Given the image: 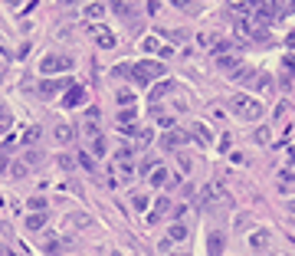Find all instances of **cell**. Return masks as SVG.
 I'll return each mask as SVG.
<instances>
[{"mask_svg":"<svg viewBox=\"0 0 295 256\" xmlns=\"http://www.w3.org/2000/svg\"><path fill=\"white\" fill-rule=\"evenodd\" d=\"M253 138H256V145H269L272 132H269V128H266V125H259V128H256V135H253Z\"/></svg>","mask_w":295,"mask_h":256,"instance_id":"7402d4cb","label":"cell"},{"mask_svg":"<svg viewBox=\"0 0 295 256\" xmlns=\"http://www.w3.org/2000/svg\"><path fill=\"white\" fill-rule=\"evenodd\" d=\"M92 155H95V158L105 155V138H102V135H99V138H92Z\"/></svg>","mask_w":295,"mask_h":256,"instance_id":"f1b7e54d","label":"cell"},{"mask_svg":"<svg viewBox=\"0 0 295 256\" xmlns=\"http://www.w3.org/2000/svg\"><path fill=\"white\" fill-rule=\"evenodd\" d=\"M256 85H259V92H272V76H256Z\"/></svg>","mask_w":295,"mask_h":256,"instance_id":"484cf974","label":"cell"},{"mask_svg":"<svg viewBox=\"0 0 295 256\" xmlns=\"http://www.w3.org/2000/svg\"><path fill=\"white\" fill-rule=\"evenodd\" d=\"M59 89H62V82H43L39 85V95H43V99H53Z\"/></svg>","mask_w":295,"mask_h":256,"instance_id":"ac0fdd59","label":"cell"},{"mask_svg":"<svg viewBox=\"0 0 295 256\" xmlns=\"http://www.w3.org/2000/svg\"><path fill=\"white\" fill-rule=\"evenodd\" d=\"M128 72H132L135 82L148 85V82H154V79H161V76H164V62H157V59H145V62H135Z\"/></svg>","mask_w":295,"mask_h":256,"instance_id":"7a4b0ae2","label":"cell"},{"mask_svg":"<svg viewBox=\"0 0 295 256\" xmlns=\"http://www.w3.org/2000/svg\"><path fill=\"white\" fill-rule=\"evenodd\" d=\"M46 227V214H30L26 217V230H43Z\"/></svg>","mask_w":295,"mask_h":256,"instance_id":"2e32d148","label":"cell"},{"mask_svg":"<svg viewBox=\"0 0 295 256\" xmlns=\"http://www.w3.org/2000/svg\"><path fill=\"white\" fill-rule=\"evenodd\" d=\"M233 76H236V82H253V79H256V72H253V69H236Z\"/></svg>","mask_w":295,"mask_h":256,"instance_id":"4316f807","label":"cell"},{"mask_svg":"<svg viewBox=\"0 0 295 256\" xmlns=\"http://www.w3.org/2000/svg\"><path fill=\"white\" fill-rule=\"evenodd\" d=\"M289 210H292V214H295V201H289Z\"/></svg>","mask_w":295,"mask_h":256,"instance_id":"60d3db41","label":"cell"},{"mask_svg":"<svg viewBox=\"0 0 295 256\" xmlns=\"http://www.w3.org/2000/svg\"><path fill=\"white\" fill-rule=\"evenodd\" d=\"M253 16H256L259 23H269V20L279 16V7H276V3H259V7L253 10Z\"/></svg>","mask_w":295,"mask_h":256,"instance_id":"9c48e42d","label":"cell"},{"mask_svg":"<svg viewBox=\"0 0 295 256\" xmlns=\"http://www.w3.org/2000/svg\"><path fill=\"white\" fill-rule=\"evenodd\" d=\"M154 49H157V39L148 36V39H145V53H154Z\"/></svg>","mask_w":295,"mask_h":256,"instance_id":"d590c367","label":"cell"},{"mask_svg":"<svg viewBox=\"0 0 295 256\" xmlns=\"http://www.w3.org/2000/svg\"><path fill=\"white\" fill-rule=\"evenodd\" d=\"M115 13H118V16H128V20H132V16H135V7H132V3H115Z\"/></svg>","mask_w":295,"mask_h":256,"instance_id":"83f0119b","label":"cell"},{"mask_svg":"<svg viewBox=\"0 0 295 256\" xmlns=\"http://www.w3.org/2000/svg\"><path fill=\"white\" fill-rule=\"evenodd\" d=\"M217 69L236 72V69H240V56H236V53H217Z\"/></svg>","mask_w":295,"mask_h":256,"instance_id":"ba28073f","label":"cell"},{"mask_svg":"<svg viewBox=\"0 0 295 256\" xmlns=\"http://www.w3.org/2000/svg\"><path fill=\"white\" fill-rule=\"evenodd\" d=\"M122 105H125V109H132V105H135V95L128 92V89H122V92H118V109H122Z\"/></svg>","mask_w":295,"mask_h":256,"instance_id":"cb8c5ba5","label":"cell"},{"mask_svg":"<svg viewBox=\"0 0 295 256\" xmlns=\"http://www.w3.org/2000/svg\"><path fill=\"white\" fill-rule=\"evenodd\" d=\"M79 164H82L86 171H95V158H92V155H86V151L79 155Z\"/></svg>","mask_w":295,"mask_h":256,"instance_id":"1f68e13d","label":"cell"},{"mask_svg":"<svg viewBox=\"0 0 295 256\" xmlns=\"http://www.w3.org/2000/svg\"><path fill=\"white\" fill-rule=\"evenodd\" d=\"M43 253H46V256H59L62 253V240H59V237H49L46 247H43Z\"/></svg>","mask_w":295,"mask_h":256,"instance_id":"e0dca14e","label":"cell"},{"mask_svg":"<svg viewBox=\"0 0 295 256\" xmlns=\"http://www.w3.org/2000/svg\"><path fill=\"white\" fill-rule=\"evenodd\" d=\"M95 39H99V46H102V49H115V33L99 30V33H95Z\"/></svg>","mask_w":295,"mask_h":256,"instance_id":"5bb4252c","label":"cell"},{"mask_svg":"<svg viewBox=\"0 0 295 256\" xmlns=\"http://www.w3.org/2000/svg\"><path fill=\"white\" fill-rule=\"evenodd\" d=\"M207 253H210V256H220V253H223V233H220V230L210 233V240H207Z\"/></svg>","mask_w":295,"mask_h":256,"instance_id":"8fae6325","label":"cell"},{"mask_svg":"<svg viewBox=\"0 0 295 256\" xmlns=\"http://www.w3.org/2000/svg\"><path fill=\"white\" fill-rule=\"evenodd\" d=\"M10 122H13V118H10V109H7V105H0V132H7Z\"/></svg>","mask_w":295,"mask_h":256,"instance_id":"d4e9b609","label":"cell"},{"mask_svg":"<svg viewBox=\"0 0 295 256\" xmlns=\"http://www.w3.org/2000/svg\"><path fill=\"white\" fill-rule=\"evenodd\" d=\"M148 181H151V187H161V184H167V168H154L151 174H148Z\"/></svg>","mask_w":295,"mask_h":256,"instance_id":"9a60e30c","label":"cell"},{"mask_svg":"<svg viewBox=\"0 0 295 256\" xmlns=\"http://www.w3.org/2000/svg\"><path fill=\"white\" fill-rule=\"evenodd\" d=\"M0 168H10V161H7V155L0 151Z\"/></svg>","mask_w":295,"mask_h":256,"instance_id":"ab89813d","label":"cell"},{"mask_svg":"<svg viewBox=\"0 0 295 256\" xmlns=\"http://www.w3.org/2000/svg\"><path fill=\"white\" fill-rule=\"evenodd\" d=\"M286 46H289V49H295V30H292V33L286 36Z\"/></svg>","mask_w":295,"mask_h":256,"instance_id":"f35d334b","label":"cell"},{"mask_svg":"<svg viewBox=\"0 0 295 256\" xmlns=\"http://www.w3.org/2000/svg\"><path fill=\"white\" fill-rule=\"evenodd\" d=\"M72 56H62V53H49L43 56V62H39V72L43 76H56V72H72Z\"/></svg>","mask_w":295,"mask_h":256,"instance_id":"3957f363","label":"cell"},{"mask_svg":"<svg viewBox=\"0 0 295 256\" xmlns=\"http://www.w3.org/2000/svg\"><path fill=\"white\" fill-rule=\"evenodd\" d=\"M276 187H279V194H292V191H295V171L292 168H282L279 178H276Z\"/></svg>","mask_w":295,"mask_h":256,"instance_id":"8992f818","label":"cell"},{"mask_svg":"<svg viewBox=\"0 0 295 256\" xmlns=\"http://www.w3.org/2000/svg\"><path fill=\"white\" fill-rule=\"evenodd\" d=\"M56 138H59L62 145H69V141H72V128H69L66 122H62V125H56Z\"/></svg>","mask_w":295,"mask_h":256,"instance_id":"d6986e66","label":"cell"},{"mask_svg":"<svg viewBox=\"0 0 295 256\" xmlns=\"http://www.w3.org/2000/svg\"><path fill=\"white\" fill-rule=\"evenodd\" d=\"M102 13H105V7H102V3H89V7H86V16H92V20H99Z\"/></svg>","mask_w":295,"mask_h":256,"instance_id":"f546056e","label":"cell"},{"mask_svg":"<svg viewBox=\"0 0 295 256\" xmlns=\"http://www.w3.org/2000/svg\"><path fill=\"white\" fill-rule=\"evenodd\" d=\"M187 233H190V230H187V224H180V220H177V224H171V230H167V240H187Z\"/></svg>","mask_w":295,"mask_h":256,"instance_id":"4fadbf2b","label":"cell"},{"mask_svg":"<svg viewBox=\"0 0 295 256\" xmlns=\"http://www.w3.org/2000/svg\"><path fill=\"white\" fill-rule=\"evenodd\" d=\"M157 122H161L164 128H171V125H174V118H171V115H157Z\"/></svg>","mask_w":295,"mask_h":256,"instance_id":"74e56055","label":"cell"},{"mask_svg":"<svg viewBox=\"0 0 295 256\" xmlns=\"http://www.w3.org/2000/svg\"><path fill=\"white\" fill-rule=\"evenodd\" d=\"M30 207H33V214H39V210L46 214V201H43V197H33V201H30Z\"/></svg>","mask_w":295,"mask_h":256,"instance_id":"d6a6232c","label":"cell"},{"mask_svg":"<svg viewBox=\"0 0 295 256\" xmlns=\"http://www.w3.org/2000/svg\"><path fill=\"white\" fill-rule=\"evenodd\" d=\"M230 109H233V115L243 118V122H259V118H263V102H256L253 95H243V92H236L233 99H230Z\"/></svg>","mask_w":295,"mask_h":256,"instance_id":"6da1fadb","label":"cell"},{"mask_svg":"<svg viewBox=\"0 0 295 256\" xmlns=\"http://www.w3.org/2000/svg\"><path fill=\"white\" fill-rule=\"evenodd\" d=\"M190 135H194L200 145H210V128L203 122H194V128H190Z\"/></svg>","mask_w":295,"mask_h":256,"instance_id":"7c38bea8","label":"cell"},{"mask_svg":"<svg viewBox=\"0 0 295 256\" xmlns=\"http://www.w3.org/2000/svg\"><path fill=\"white\" fill-rule=\"evenodd\" d=\"M230 141H233V138H230V135H223V138H220V151H230Z\"/></svg>","mask_w":295,"mask_h":256,"instance_id":"8d00e7d4","label":"cell"},{"mask_svg":"<svg viewBox=\"0 0 295 256\" xmlns=\"http://www.w3.org/2000/svg\"><path fill=\"white\" fill-rule=\"evenodd\" d=\"M132 207L135 210H148V194H135L132 197Z\"/></svg>","mask_w":295,"mask_h":256,"instance_id":"4dcf8cb0","label":"cell"},{"mask_svg":"<svg viewBox=\"0 0 295 256\" xmlns=\"http://www.w3.org/2000/svg\"><path fill=\"white\" fill-rule=\"evenodd\" d=\"M36 138H39V128H36V125H33L30 132L23 135V145H33V141H36Z\"/></svg>","mask_w":295,"mask_h":256,"instance_id":"836d02e7","label":"cell"},{"mask_svg":"<svg viewBox=\"0 0 295 256\" xmlns=\"http://www.w3.org/2000/svg\"><path fill=\"white\" fill-rule=\"evenodd\" d=\"M132 174H135L132 161H118V181H132Z\"/></svg>","mask_w":295,"mask_h":256,"instance_id":"ffe728a7","label":"cell"},{"mask_svg":"<svg viewBox=\"0 0 295 256\" xmlns=\"http://www.w3.org/2000/svg\"><path fill=\"white\" fill-rule=\"evenodd\" d=\"M269 243H272V233H269V230H253V233H249V247L259 250V253H263V250H269Z\"/></svg>","mask_w":295,"mask_h":256,"instance_id":"52a82bcc","label":"cell"},{"mask_svg":"<svg viewBox=\"0 0 295 256\" xmlns=\"http://www.w3.org/2000/svg\"><path fill=\"white\" fill-rule=\"evenodd\" d=\"M135 115H138L135 109H125L122 115H118V128H125V125H135Z\"/></svg>","mask_w":295,"mask_h":256,"instance_id":"603a6c76","label":"cell"},{"mask_svg":"<svg viewBox=\"0 0 295 256\" xmlns=\"http://www.w3.org/2000/svg\"><path fill=\"white\" fill-rule=\"evenodd\" d=\"M177 161H180V171H190V155H184V151H180Z\"/></svg>","mask_w":295,"mask_h":256,"instance_id":"e575fe53","label":"cell"},{"mask_svg":"<svg viewBox=\"0 0 295 256\" xmlns=\"http://www.w3.org/2000/svg\"><path fill=\"white\" fill-rule=\"evenodd\" d=\"M174 89H177V85H174V82H161V85H157V89H154V92H151V102H157V99H161V95L174 92Z\"/></svg>","mask_w":295,"mask_h":256,"instance_id":"44dd1931","label":"cell"},{"mask_svg":"<svg viewBox=\"0 0 295 256\" xmlns=\"http://www.w3.org/2000/svg\"><path fill=\"white\" fill-rule=\"evenodd\" d=\"M82 102H86V89L82 85H69V92L62 95V109H76Z\"/></svg>","mask_w":295,"mask_h":256,"instance_id":"5b68a950","label":"cell"},{"mask_svg":"<svg viewBox=\"0 0 295 256\" xmlns=\"http://www.w3.org/2000/svg\"><path fill=\"white\" fill-rule=\"evenodd\" d=\"M184 145H187V132H177V128L164 132V138H161V148H164V151H180Z\"/></svg>","mask_w":295,"mask_h":256,"instance_id":"277c9868","label":"cell"},{"mask_svg":"<svg viewBox=\"0 0 295 256\" xmlns=\"http://www.w3.org/2000/svg\"><path fill=\"white\" fill-rule=\"evenodd\" d=\"M167 210H171V201H167V197H157L154 210H151V214H148V224H157V220H161L164 214H167Z\"/></svg>","mask_w":295,"mask_h":256,"instance_id":"30bf717a","label":"cell"}]
</instances>
